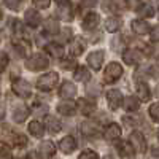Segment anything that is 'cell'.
I'll use <instances>...</instances> for the list:
<instances>
[{"instance_id":"1","label":"cell","mask_w":159,"mask_h":159,"mask_svg":"<svg viewBox=\"0 0 159 159\" xmlns=\"http://www.w3.org/2000/svg\"><path fill=\"white\" fill-rule=\"evenodd\" d=\"M57 80H59V75L56 72H48L37 80V89L43 91V92H49L56 88Z\"/></svg>"},{"instance_id":"2","label":"cell","mask_w":159,"mask_h":159,"mask_svg":"<svg viewBox=\"0 0 159 159\" xmlns=\"http://www.w3.org/2000/svg\"><path fill=\"white\" fill-rule=\"evenodd\" d=\"M48 65H49V59L45 54H42V52H35V54H32L27 61H25V67L32 72L45 70Z\"/></svg>"},{"instance_id":"3","label":"cell","mask_w":159,"mask_h":159,"mask_svg":"<svg viewBox=\"0 0 159 159\" xmlns=\"http://www.w3.org/2000/svg\"><path fill=\"white\" fill-rule=\"evenodd\" d=\"M0 142H5L8 145H13V147H18V148H24L27 145V139H25L22 134H15L11 132L10 129H3V134L0 135Z\"/></svg>"},{"instance_id":"4","label":"cell","mask_w":159,"mask_h":159,"mask_svg":"<svg viewBox=\"0 0 159 159\" xmlns=\"http://www.w3.org/2000/svg\"><path fill=\"white\" fill-rule=\"evenodd\" d=\"M123 73H124V70L121 67V64L110 62L107 65V69H105V72H103V80H105V83H115L121 78Z\"/></svg>"},{"instance_id":"5","label":"cell","mask_w":159,"mask_h":159,"mask_svg":"<svg viewBox=\"0 0 159 159\" xmlns=\"http://www.w3.org/2000/svg\"><path fill=\"white\" fill-rule=\"evenodd\" d=\"M56 16H57V19H61L64 22H70L73 19V7L69 0H61L57 3Z\"/></svg>"},{"instance_id":"6","label":"cell","mask_w":159,"mask_h":159,"mask_svg":"<svg viewBox=\"0 0 159 159\" xmlns=\"http://www.w3.org/2000/svg\"><path fill=\"white\" fill-rule=\"evenodd\" d=\"M129 143L132 145V148H134L137 153H140V154L147 153V140H145L142 132H139V130L132 132V134L129 135Z\"/></svg>"},{"instance_id":"7","label":"cell","mask_w":159,"mask_h":159,"mask_svg":"<svg viewBox=\"0 0 159 159\" xmlns=\"http://www.w3.org/2000/svg\"><path fill=\"white\" fill-rule=\"evenodd\" d=\"M13 92H15L16 96L22 97V99H27L32 96V86L29 81H25V80H16L15 83H13Z\"/></svg>"},{"instance_id":"8","label":"cell","mask_w":159,"mask_h":159,"mask_svg":"<svg viewBox=\"0 0 159 159\" xmlns=\"http://www.w3.org/2000/svg\"><path fill=\"white\" fill-rule=\"evenodd\" d=\"M103 59H105V52L102 49H97V51H92L91 54L88 56V64L92 70H100L102 69V64H103Z\"/></svg>"},{"instance_id":"9","label":"cell","mask_w":159,"mask_h":159,"mask_svg":"<svg viewBox=\"0 0 159 159\" xmlns=\"http://www.w3.org/2000/svg\"><path fill=\"white\" fill-rule=\"evenodd\" d=\"M123 94H121V91H118V89H110L107 92V103H108V107L111 110H118L119 107H121V103H123Z\"/></svg>"},{"instance_id":"10","label":"cell","mask_w":159,"mask_h":159,"mask_svg":"<svg viewBox=\"0 0 159 159\" xmlns=\"http://www.w3.org/2000/svg\"><path fill=\"white\" fill-rule=\"evenodd\" d=\"M123 61H124V64H127V65H137V64H140V61H142V52H140L139 49H134V48L124 49V52H123Z\"/></svg>"},{"instance_id":"11","label":"cell","mask_w":159,"mask_h":159,"mask_svg":"<svg viewBox=\"0 0 159 159\" xmlns=\"http://www.w3.org/2000/svg\"><path fill=\"white\" fill-rule=\"evenodd\" d=\"M59 96L65 100H70L76 96V86L72 81H64L59 88Z\"/></svg>"},{"instance_id":"12","label":"cell","mask_w":159,"mask_h":159,"mask_svg":"<svg viewBox=\"0 0 159 159\" xmlns=\"http://www.w3.org/2000/svg\"><path fill=\"white\" fill-rule=\"evenodd\" d=\"M99 22H100V16L97 13H88L81 21V27L84 30H94V29H97Z\"/></svg>"},{"instance_id":"13","label":"cell","mask_w":159,"mask_h":159,"mask_svg":"<svg viewBox=\"0 0 159 159\" xmlns=\"http://www.w3.org/2000/svg\"><path fill=\"white\" fill-rule=\"evenodd\" d=\"M24 21H25V24H27L29 27L35 29V27H38V25L42 24V16H40V13L37 10L29 8L27 11H25V15H24Z\"/></svg>"},{"instance_id":"14","label":"cell","mask_w":159,"mask_h":159,"mask_svg":"<svg viewBox=\"0 0 159 159\" xmlns=\"http://www.w3.org/2000/svg\"><path fill=\"white\" fill-rule=\"evenodd\" d=\"M76 108H78V105L75 102H72V100L61 102V103H57V107H56L57 113L62 115V116H72V115H75L76 113Z\"/></svg>"},{"instance_id":"15","label":"cell","mask_w":159,"mask_h":159,"mask_svg":"<svg viewBox=\"0 0 159 159\" xmlns=\"http://www.w3.org/2000/svg\"><path fill=\"white\" fill-rule=\"evenodd\" d=\"M130 29H132V32L137 34V35H147L151 30L150 24L147 21H143V19H134L130 22Z\"/></svg>"},{"instance_id":"16","label":"cell","mask_w":159,"mask_h":159,"mask_svg":"<svg viewBox=\"0 0 159 159\" xmlns=\"http://www.w3.org/2000/svg\"><path fill=\"white\" fill-rule=\"evenodd\" d=\"M59 150H61L62 153H65V154L73 153V151L76 150V140H75V137H72V135L64 137V139L59 142Z\"/></svg>"},{"instance_id":"17","label":"cell","mask_w":159,"mask_h":159,"mask_svg":"<svg viewBox=\"0 0 159 159\" xmlns=\"http://www.w3.org/2000/svg\"><path fill=\"white\" fill-rule=\"evenodd\" d=\"M29 113H30V110H29V107H25V105H16L15 108H13V119H15L16 123H24L25 119L29 118Z\"/></svg>"},{"instance_id":"18","label":"cell","mask_w":159,"mask_h":159,"mask_svg":"<svg viewBox=\"0 0 159 159\" xmlns=\"http://www.w3.org/2000/svg\"><path fill=\"white\" fill-rule=\"evenodd\" d=\"M38 153L42 157H51V156H54L56 153V145L54 142H51V140H45L40 143V147H38Z\"/></svg>"},{"instance_id":"19","label":"cell","mask_w":159,"mask_h":159,"mask_svg":"<svg viewBox=\"0 0 159 159\" xmlns=\"http://www.w3.org/2000/svg\"><path fill=\"white\" fill-rule=\"evenodd\" d=\"M80 129H81L83 135H88V137H97L99 135V126L92 121H84L80 126Z\"/></svg>"},{"instance_id":"20","label":"cell","mask_w":159,"mask_h":159,"mask_svg":"<svg viewBox=\"0 0 159 159\" xmlns=\"http://www.w3.org/2000/svg\"><path fill=\"white\" fill-rule=\"evenodd\" d=\"M84 48H86V43H84V40L81 38V37H76L73 42L70 43V54L72 56H81L83 54V51H84Z\"/></svg>"},{"instance_id":"21","label":"cell","mask_w":159,"mask_h":159,"mask_svg":"<svg viewBox=\"0 0 159 159\" xmlns=\"http://www.w3.org/2000/svg\"><path fill=\"white\" fill-rule=\"evenodd\" d=\"M103 137L107 140H118L119 137H121V127H119L116 123L108 124V127L103 132Z\"/></svg>"},{"instance_id":"22","label":"cell","mask_w":159,"mask_h":159,"mask_svg":"<svg viewBox=\"0 0 159 159\" xmlns=\"http://www.w3.org/2000/svg\"><path fill=\"white\" fill-rule=\"evenodd\" d=\"M137 94H139V99L142 102H148L151 99V91H150V86L145 83V81H139L137 83Z\"/></svg>"},{"instance_id":"23","label":"cell","mask_w":159,"mask_h":159,"mask_svg":"<svg viewBox=\"0 0 159 159\" xmlns=\"http://www.w3.org/2000/svg\"><path fill=\"white\" fill-rule=\"evenodd\" d=\"M45 127H46V130H49L51 134H57V132H61V121L57 118H54V116H46L45 118Z\"/></svg>"},{"instance_id":"24","label":"cell","mask_w":159,"mask_h":159,"mask_svg":"<svg viewBox=\"0 0 159 159\" xmlns=\"http://www.w3.org/2000/svg\"><path fill=\"white\" fill-rule=\"evenodd\" d=\"M43 29H45V32H46L48 35H57V34L61 32L59 22H57V19H54V18H48V19L45 21Z\"/></svg>"},{"instance_id":"25","label":"cell","mask_w":159,"mask_h":159,"mask_svg":"<svg viewBox=\"0 0 159 159\" xmlns=\"http://www.w3.org/2000/svg\"><path fill=\"white\" fill-rule=\"evenodd\" d=\"M73 80H76V81H81V83H88L89 80H91V72L88 70V67L80 65V67H76V70H75Z\"/></svg>"},{"instance_id":"26","label":"cell","mask_w":159,"mask_h":159,"mask_svg":"<svg viewBox=\"0 0 159 159\" xmlns=\"http://www.w3.org/2000/svg\"><path fill=\"white\" fill-rule=\"evenodd\" d=\"M45 51L52 57H62V54H64V48H62V45H57V42L48 43L45 46Z\"/></svg>"},{"instance_id":"27","label":"cell","mask_w":159,"mask_h":159,"mask_svg":"<svg viewBox=\"0 0 159 159\" xmlns=\"http://www.w3.org/2000/svg\"><path fill=\"white\" fill-rule=\"evenodd\" d=\"M119 27H121V19L116 18V16H111V18H107V21H105V30L110 32V34H115L119 30Z\"/></svg>"},{"instance_id":"28","label":"cell","mask_w":159,"mask_h":159,"mask_svg":"<svg viewBox=\"0 0 159 159\" xmlns=\"http://www.w3.org/2000/svg\"><path fill=\"white\" fill-rule=\"evenodd\" d=\"M15 49H16V52H18V56H19V57H24V56L29 52L30 45L25 42L24 38H19V40H16V42H15Z\"/></svg>"},{"instance_id":"29","label":"cell","mask_w":159,"mask_h":159,"mask_svg":"<svg viewBox=\"0 0 159 159\" xmlns=\"http://www.w3.org/2000/svg\"><path fill=\"white\" fill-rule=\"evenodd\" d=\"M29 132H30V135L32 137H37V139H42L43 134H45V127L42 123H38V121H32L29 124Z\"/></svg>"},{"instance_id":"30","label":"cell","mask_w":159,"mask_h":159,"mask_svg":"<svg viewBox=\"0 0 159 159\" xmlns=\"http://www.w3.org/2000/svg\"><path fill=\"white\" fill-rule=\"evenodd\" d=\"M116 150H118V153L121 154V156H126V157L127 156H132V154H134V151H135L129 142H118Z\"/></svg>"},{"instance_id":"31","label":"cell","mask_w":159,"mask_h":159,"mask_svg":"<svg viewBox=\"0 0 159 159\" xmlns=\"http://www.w3.org/2000/svg\"><path fill=\"white\" fill-rule=\"evenodd\" d=\"M124 108H126L127 111H137V110L140 108V102H139V99L134 97V96L126 97V99H124Z\"/></svg>"},{"instance_id":"32","label":"cell","mask_w":159,"mask_h":159,"mask_svg":"<svg viewBox=\"0 0 159 159\" xmlns=\"http://www.w3.org/2000/svg\"><path fill=\"white\" fill-rule=\"evenodd\" d=\"M78 107H80V110H81V113L83 115H91L92 111H94V108H96V105L92 103V102H89V100H86V99H80L78 100Z\"/></svg>"},{"instance_id":"33","label":"cell","mask_w":159,"mask_h":159,"mask_svg":"<svg viewBox=\"0 0 159 159\" xmlns=\"http://www.w3.org/2000/svg\"><path fill=\"white\" fill-rule=\"evenodd\" d=\"M137 13H139L140 16H143V18H153V16H154V10H153V7H151L150 3L140 5V7L137 8Z\"/></svg>"},{"instance_id":"34","label":"cell","mask_w":159,"mask_h":159,"mask_svg":"<svg viewBox=\"0 0 159 159\" xmlns=\"http://www.w3.org/2000/svg\"><path fill=\"white\" fill-rule=\"evenodd\" d=\"M100 91H102V86L97 84V83H91V84H88V88H86L88 96H89V97H96V99L99 97Z\"/></svg>"},{"instance_id":"35","label":"cell","mask_w":159,"mask_h":159,"mask_svg":"<svg viewBox=\"0 0 159 159\" xmlns=\"http://www.w3.org/2000/svg\"><path fill=\"white\" fill-rule=\"evenodd\" d=\"M148 113H150V118L153 119L154 123H159V103H153V105H150Z\"/></svg>"},{"instance_id":"36","label":"cell","mask_w":159,"mask_h":159,"mask_svg":"<svg viewBox=\"0 0 159 159\" xmlns=\"http://www.w3.org/2000/svg\"><path fill=\"white\" fill-rule=\"evenodd\" d=\"M61 67H62L64 70H72V69H75V67H76V62H75V59L65 57V59H62V61H61Z\"/></svg>"},{"instance_id":"37","label":"cell","mask_w":159,"mask_h":159,"mask_svg":"<svg viewBox=\"0 0 159 159\" xmlns=\"http://www.w3.org/2000/svg\"><path fill=\"white\" fill-rule=\"evenodd\" d=\"M3 5L13 11H18L21 8V0H3Z\"/></svg>"},{"instance_id":"38","label":"cell","mask_w":159,"mask_h":159,"mask_svg":"<svg viewBox=\"0 0 159 159\" xmlns=\"http://www.w3.org/2000/svg\"><path fill=\"white\" fill-rule=\"evenodd\" d=\"M7 67H8V54L5 51H0V73L5 72Z\"/></svg>"},{"instance_id":"39","label":"cell","mask_w":159,"mask_h":159,"mask_svg":"<svg viewBox=\"0 0 159 159\" xmlns=\"http://www.w3.org/2000/svg\"><path fill=\"white\" fill-rule=\"evenodd\" d=\"M78 159H99V154L96 151H92V150H84L78 156Z\"/></svg>"},{"instance_id":"40","label":"cell","mask_w":159,"mask_h":159,"mask_svg":"<svg viewBox=\"0 0 159 159\" xmlns=\"http://www.w3.org/2000/svg\"><path fill=\"white\" fill-rule=\"evenodd\" d=\"M150 38L153 43H157L159 42V25H154V27H151L150 30Z\"/></svg>"},{"instance_id":"41","label":"cell","mask_w":159,"mask_h":159,"mask_svg":"<svg viewBox=\"0 0 159 159\" xmlns=\"http://www.w3.org/2000/svg\"><path fill=\"white\" fill-rule=\"evenodd\" d=\"M32 2H34V5H35L37 8H40V10H45V8H48V7H49L51 0H32Z\"/></svg>"},{"instance_id":"42","label":"cell","mask_w":159,"mask_h":159,"mask_svg":"<svg viewBox=\"0 0 159 159\" xmlns=\"http://www.w3.org/2000/svg\"><path fill=\"white\" fill-rule=\"evenodd\" d=\"M0 159H13V154H11V151H10L8 148L2 147V148H0Z\"/></svg>"},{"instance_id":"43","label":"cell","mask_w":159,"mask_h":159,"mask_svg":"<svg viewBox=\"0 0 159 159\" xmlns=\"http://www.w3.org/2000/svg\"><path fill=\"white\" fill-rule=\"evenodd\" d=\"M99 0H81V5L86 7V8H92V7H96L97 5Z\"/></svg>"},{"instance_id":"44","label":"cell","mask_w":159,"mask_h":159,"mask_svg":"<svg viewBox=\"0 0 159 159\" xmlns=\"http://www.w3.org/2000/svg\"><path fill=\"white\" fill-rule=\"evenodd\" d=\"M7 115V102H0V121L5 118Z\"/></svg>"},{"instance_id":"45","label":"cell","mask_w":159,"mask_h":159,"mask_svg":"<svg viewBox=\"0 0 159 159\" xmlns=\"http://www.w3.org/2000/svg\"><path fill=\"white\" fill-rule=\"evenodd\" d=\"M70 35H72V30H70V29H65L64 34H62V40H67Z\"/></svg>"},{"instance_id":"46","label":"cell","mask_w":159,"mask_h":159,"mask_svg":"<svg viewBox=\"0 0 159 159\" xmlns=\"http://www.w3.org/2000/svg\"><path fill=\"white\" fill-rule=\"evenodd\" d=\"M27 159H38L37 157V153H29L27 154Z\"/></svg>"},{"instance_id":"47","label":"cell","mask_w":159,"mask_h":159,"mask_svg":"<svg viewBox=\"0 0 159 159\" xmlns=\"http://www.w3.org/2000/svg\"><path fill=\"white\" fill-rule=\"evenodd\" d=\"M154 96L159 99V84H156V88H154Z\"/></svg>"},{"instance_id":"48","label":"cell","mask_w":159,"mask_h":159,"mask_svg":"<svg viewBox=\"0 0 159 159\" xmlns=\"http://www.w3.org/2000/svg\"><path fill=\"white\" fill-rule=\"evenodd\" d=\"M103 159H113L111 156H103Z\"/></svg>"},{"instance_id":"49","label":"cell","mask_w":159,"mask_h":159,"mask_svg":"<svg viewBox=\"0 0 159 159\" xmlns=\"http://www.w3.org/2000/svg\"><path fill=\"white\" fill-rule=\"evenodd\" d=\"M151 2H154V3H159V0H151Z\"/></svg>"},{"instance_id":"50","label":"cell","mask_w":159,"mask_h":159,"mask_svg":"<svg viewBox=\"0 0 159 159\" xmlns=\"http://www.w3.org/2000/svg\"><path fill=\"white\" fill-rule=\"evenodd\" d=\"M2 35H3V34H2V32H0V40H2Z\"/></svg>"},{"instance_id":"51","label":"cell","mask_w":159,"mask_h":159,"mask_svg":"<svg viewBox=\"0 0 159 159\" xmlns=\"http://www.w3.org/2000/svg\"><path fill=\"white\" fill-rule=\"evenodd\" d=\"M157 140H159V130H157Z\"/></svg>"},{"instance_id":"52","label":"cell","mask_w":159,"mask_h":159,"mask_svg":"<svg viewBox=\"0 0 159 159\" xmlns=\"http://www.w3.org/2000/svg\"><path fill=\"white\" fill-rule=\"evenodd\" d=\"M157 62H159V56H157Z\"/></svg>"},{"instance_id":"53","label":"cell","mask_w":159,"mask_h":159,"mask_svg":"<svg viewBox=\"0 0 159 159\" xmlns=\"http://www.w3.org/2000/svg\"><path fill=\"white\" fill-rule=\"evenodd\" d=\"M157 13H159V11H157Z\"/></svg>"}]
</instances>
